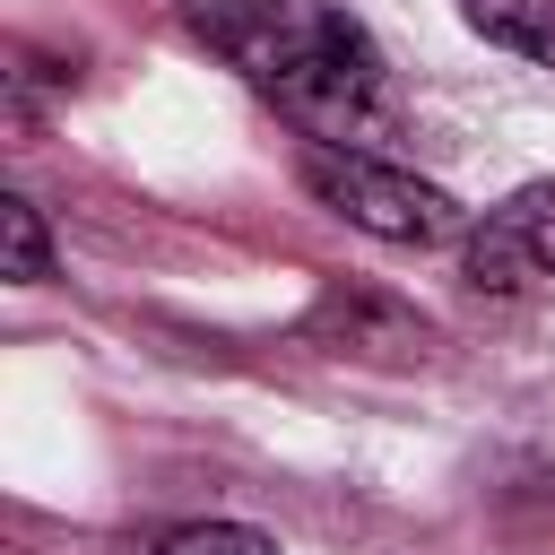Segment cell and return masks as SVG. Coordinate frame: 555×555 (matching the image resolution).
Segmentation results:
<instances>
[{"label":"cell","mask_w":555,"mask_h":555,"mask_svg":"<svg viewBox=\"0 0 555 555\" xmlns=\"http://www.w3.org/2000/svg\"><path fill=\"white\" fill-rule=\"evenodd\" d=\"M304 191L330 217H347V225H364L382 243H416L425 251V243L468 234V208L442 182H425V173H408V165H390L373 147H304Z\"/></svg>","instance_id":"obj_2"},{"label":"cell","mask_w":555,"mask_h":555,"mask_svg":"<svg viewBox=\"0 0 555 555\" xmlns=\"http://www.w3.org/2000/svg\"><path fill=\"white\" fill-rule=\"evenodd\" d=\"M156 555H278V538L243 529V520H182L156 538Z\"/></svg>","instance_id":"obj_8"},{"label":"cell","mask_w":555,"mask_h":555,"mask_svg":"<svg viewBox=\"0 0 555 555\" xmlns=\"http://www.w3.org/2000/svg\"><path fill=\"white\" fill-rule=\"evenodd\" d=\"M182 9V26L217 52V61H234L251 87H269L286 61H295V43L312 35V17H321V0H173Z\"/></svg>","instance_id":"obj_4"},{"label":"cell","mask_w":555,"mask_h":555,"mask_svg":"<svg viewBox=\"0 0 555 555\" xmlns=\"http://www.w3.org/2000/svg\"><path fill=\"white\" fill-rule=\"evenodd\" d=\"M460 17H468L486 43L555 69V0H460Z\"/></svg>","instance_id":"obj_6"},{"label":"cell","mask_w":555,"mask_h":555,"mask_svg":"<svg viewBox=\"0 0 555 555\" xmlns=\"http://www.w3.org/2000/svg\"><path fill=\"white\" fill-rule=\"evenodd\" d=\"M460 278L494 304H546L555 295V182H520L460 234Z\"/></svg>","instance_id":"obj_3"},{"label":"cell","mask_w":555,"mask_h":555,"mask_svg":"<svg viewBox=\"0 0 555 555\" xmlns=\"http://www.w3.org/2000/svg\"><path fill=\"white\" fill-rule=\"evenodd\" d=\"M260 95H269L312 147H373V139H399V121H408L382 43H373L347 9H321L312 35L295 43V61H286Z\"/></svg>","instance_id":"obj_1"},{"label":"cell","mask_w":555,"mask_h":555,"mask_svg":"<svg viewBox=\"0 0 555 555\" xmlns=\"http://www.w3.org/2000/svg\"><path fill=\"white\" fill-rule=\"evenodd\" d=\"M304 338H321L330 356H425V312H408V304H390V295H364V286H347V295H321L312 304V321H304Z\"/></svg>","instance_id":"obj_5"},{"label":"cell","mask_w":555,"mask_h":555,"mask_svg":"<svg viewBox=\"0 0 555 555\" xmlns=\"http://www.w3.org/2000/svg\"><path fill=\"white\" fill-rule=\"evenodd\" d=\"M0 251H9V278L17 286H43L52 278V234L26 199H0Z\"/></svg>","instance_id":"obj_7"}]
</instances>
